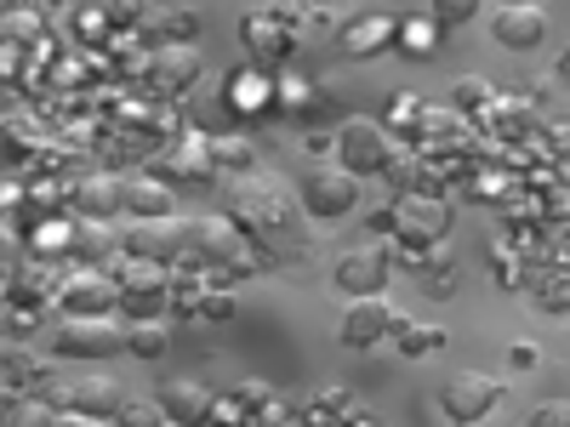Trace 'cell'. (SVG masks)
Masks as SVG:
<instances>
[{"instance_id":"obj_29","label":"cell","mask_w":570,"mask_h":427,"mask_svg":"<svg viewBox=\"0 0 570 427\" xmlns=\"http://www.w3.org/2000/svg\"><path fill=\"white\" fill-rule=\"evenodd\" d=\"M115 427H171V421H166V410L149 405V399H126V410L115 416Z\"/></svg>"},{"instance_id":"obj_30","label":"cell","mask_w":570,"mask_h":427,"mask_svg":"<svg viewBox=\"0 0 570 427\" xmlns=\"http://www.w3.org/2000/svg\"><path fill=\"white\" fill-rule=\"evenodd\" d=\"M212 160H217V166H228V171H246V166H252L246 137H217V142H212Z\"/></svg>"},{"instance_id":"obj_25","label":"cell","mask_w":570,"mask_h":427,"mask_svg":"<svg viewBox=\"0 0 570 427\" xmlns=\"http://www.w3.org/2000/svg\"><path fill=\"white\" fill-rule=\"evenodd\" d=\"M7 297H12V314H23V308H40V302H46V274H40V268H29V274H12Z\"/></svg>"},{"instance_id":"obj_37","label":"cell","mask_w":570,"mask_h":427,"mask_svg":"<svg viewBox=\"0 0 570 427\" xmlns=\"http://www.w3.org/2000/svg\"><path fill=\"white\" fill-rule=\"evenodd\" d=\"M234 399H240V405H268V388H263V383H246Z\"/></svg>"},{"instance_id":"obj_16","label":"cell","mask_w":570,"mask_h":427,"mask_svg":"<svg viewBox=\"0 0 570 427\" xmlns=\"http://www.w3.org/2000/svg\"><path fill=\"white\" fill-rule=\"evenodd\" d=\"M200 80V58L188 52V46H160V52H149V86L155 91H188Z\"/></svg>"},{"instance_id":"obj_24","label":"cell","mask_w":570,"mask_h":427,"mask_svg":"<svg viewBox=\"0 0 570 427\" xmlns=\"http://www.w3.org/2000/svg\"><path fill=\"white\" fill-rule=\"evenodd\" d=\"M491 98H497V86L480 80V75H462V80L451 86V109H456V115H480V109H491Z\"/></svg>"},{"instance_id":"obj_10","label":"cell","mask_w":570,"mask_h":427,"mask_svg":"<svg viewBox=\"0 0 570 427\" xmlns=\"http://www.w3.org/2000/svg\"><path fill=\"white\" fill-rule=\"evenodd\" d=\"M126 257L155 262V268L188 257V222H183V217H166V222H131V228H126Z\"/></svg>"},{"instance_id":"obj_20","label":"cell","mask_w":570,"mask_h":427,"mask_svg":"<svg viewBox=\"0 0 570 427\" xmlns=\"http://www.w3.org/2000/svg\"><path fill=\"white\" fill-rule=\"evenodd\" d=\"M212 142H200V149H183V155H160V171L171 177V188H200L212 177ZM160 177V182H166Z\"/></svg>"},{"instance_id":"obj_23","label":"cell","mask_w":570,"mask_h":427,"mask_svg":"<svg viewBox=\"0 0 570 427\" xmlns=\"http://www.w3.org/2000/svg\"><path fill=\"white\" fill-rule=\"evenodd\" d=\"M279 23H285L279 12H274V18H268V12H252V18L240 23V34H246V46H252V52H285L292 40L279 34Z\"/></svg>"},{"instance_id":"obj_11","label":"cell","mask_w":570,"mask_h":427,"mask_svg":"<svg viewBox=\"0 0 570 427\" xmlns=\"http://www.w3.org/2000/svg\"><path fill=\"white\" fill-rule=\"evenodd\" d=\"M491 34H497V46H508V52H537V46L548 40V12L531 7V0H508V7L491 12Z\"/></svg>"},{"instance_id":"obj_8","label":"cell","mask_w":570,"mask_h":427,"mask_svg":"<svg viewBox=\"0 0 570 427\" xmlns=\"http://www.w3.org/2000/svg\"><path fill=\"white\" fill-rule=\"evenodd\" d=\"M502 394H508V383H502V376L462 370V376H451V383H445V394H440V410H445L456 427H473V421H485V416L502 405Z\"/></svg>"},{"instance_id":"obj_39","label":"cell","mask_w":570,"mask_h":427,"mask_svg":"<svg viewBox=\"0 0 570 427\" xmlns=\"http://www.w3.org/2000/svg\"><path fill=\"white\" fill-rule=\"evenodd\" d=\"M58 427H109V421H91V416H58Z\"/></svg>"},{"instance_id":"obj_1","label":"cell","mask_w":570,"mask_h":427,"mask_svg":"<svg viewBox=\"0 0 570 427\" xmlns=\"http://www.w3.org/2000/svg\"><path fill=\"white\" fill-rule=\"evenodd\" d=\"M234 222H240V234L257 240V246H274V251H297L303 246L297 206L285 200V188L274 177H246L240 188H234Z\"/></svg>"},{"instance_id":"obj_15","label":"cell","mask_w":570,"mask_h":427,"mask_svg":"<svg viewBox=\"0 0 570 427\" xmlns=\"http://www.w3.org/2000/svg\"><path fill=\"white\" fill-rule=\"evenodd\" d=\"M155 405L166 410V421L171 427H200L206 416H212V388H200V383H160V394H155Z\"/></svg>"},{"instance_id":"obj_33","label":"cell","mask_w":570,"mask_h":427,"mask_svg":"<svg viewBox=\"0 0 570 427\" xmlns=\"http://www.w3.org/2000/svg\"><path fill=\"white\" fill-rule=\"evenodd\" d=\"M200 319H206V325L234 319V297H228V291H206V297H200Z\"/></svg>"},{"instance_id":"obj_6","label":"cell","mask_w":570,"mask_h":427,"mask_svg":"<svg viewBox=\"0 0 570 427\" xmlns=\"http://www.w3.org/2000/svg\"><path fill=\"white\" fill-rule=\"evenodd\" d=\"M297 206L320 222H337L360 206V177L343 171V166H308L303 171V188H297Z\"/></svg>"},{"instance_id":"obj_4","label":"cell","mask_w":570,"mask_h":427,"mask_svg":"<svg viewBox=\"0 0 570 427\" xmlns=\"http://www.w3.org/2000/svg\"><path fill=\"white\" fill-rule=\"evenodd\" d=\"M109 274L120 279V319L126 325H160V314L171 302V279L155 262H137V257L115 262Z\"/></svg>"},{"instance_id":"obj_32","label":"cell","mask_w":570,"mask_h":427,"mask_svg":"<svg viewBox=\"0 0 570 427\" xmlns=\"http://www.w3.org/2000/svg\"><path fill=\"white\" fill-rule=\"evenodd\" d=\"M29 376H40V365H35V359L12 342V348H7V388H12V399H18V388L29 383Z\"/></svg>"},{"instance_id":"obj_36","label":"cell","mask_w":570,"mask_h":427,"mask_svg":"<svg viewBox=\"0 0 570 427\" xmlns=\"http://www.w3.org/2000/svg\"><path fill=\"white\" fill-rule=\"evenodd\" d=\"M508 359H513V365H537L542 354H537V342H513V348H508Z\"/></svg>"},{"instance_id":"obj_18","label":"cell","mask_w":570,"mask_h":427,"mask_svg":"<svg viewBox=\"0 0 570 427\" xmlns=\"http://www.w3.org/2000/svg\"><path fill=\"white\" fill-rule=\"evenodd\" d=\"M142 34H149L155 52H160V46H188L200 34V12H188V7L160 12V7H149V12H142Z\"/></svg>"},{"instance_id":"obj_12","label":"cell","mask_w":570,"mask_h":427,"mask_svg":"<svg viewBox=\"0 0 570 427\" xmlns=\"http://www.w3.org/2000/svg\"><path fill=\"white\" fill-rule=\"evenodd\" d=\"M389 325H394V308H389L383 297H360V302H348V314H343V325H337V342L360 354V348H371V342H383Z\"/></svg>"},{"instance_id":"obj_28","label":"cell","mask_w":570,"mask_h":427,"mask_svg":"<svg viewBox=\"0 0 570 427\" xmlns=\"http://www.w3.org/2000/svg\"><path fill=\"white\" fill-rule=\"evenodd\" d=\"M451 285H456V262H451V257H428V262H422V291H428V297H445Z\"/></svg>"},{"instance_id":"obj_26","label":"cell","mask_w":570,"mask_h":427,"mask_svg":"<svg viewBox=\"0 0 570 427\" xmlns=\"http://www.w3.org/2000/svg\"><path fill=\"white\" fill-rule=\"evenodd\" d=\"M166 342H171V330H166V325H131V348H126V354H137V359H160Z\"/></svg>"},{"instance_id":"obj_38","label":"cell","mask_w":570,"mask_h":427,"mask_svg":"<svg viewBox=\"0 0 570 427\" xmlns=\"http://www.w3.org/2000/svg\"><path fill=\"white\" fill-rule=\"evenodd\" d=\"M548 308H570V285H553V291H548Z\"/></svg>"},{"instance_id":"obj_14","label":"cell","mask_w":570,"mask_h":427,"mask_svg":"<svg viewBox=\"0 0 570 427\" xmlns=\"http://www.w3.org/2000/svg\"><path fill=\"white\" fill-rule=\"evenodd\" d=\"M69 206L80 211V222H109L126 206V182L120 177H80L69 188Z\"/></svg>"},{"instance_id":"obj_2","label":"cell","mask_w":570,"mask_h":427,"mask_svg":"<svg viewBox=\"0 0 570 427\" xmlns=\"http://www.w3.org/2000/svg\"><path fill=\"white\" fill-rule=\"evenodd\" d=\"M188 262L228 268V274L257 268V257L246 251V234L234 217H188Z\"/></svg>"},{"instance_id":"obj_22","label":"cell","mask_w":570,"mask_h":427,"mask_svg":"<svg viewBox=\"0 0 570 427\" xmlns=\"http://www.w3.org/2000/svg\"><path fill=\"white\" fill-rule=\"evenodd\" d=\"M389 337H394L411 359H422V354H434V348L445 342V330H440V325H422V319H411V314H394Z\"/></svg>"},{"instance_id":"obj_7","label":"cell","mask_w":570,"mask_h":427,"mask_svg":"<svg viewBox=\"0 0 570 427\" xmlns=\"http://www.w3.org/2000/svg\"><path fill=\"white\" fill-rule=\"evenodd\" d=\"M120 348H131V325H115V319H63V325H52V354L58 359H115Z\"/></svg>"},{"instance_id":"obj_9","label":"cell","mask_w":570,"mask_h":427,"mask_svg":"<svg viewBox=\"0 0 570 427\" xmlns=\"http://www.w3.org/2000/svg\"><path fill=\"white\" fill-rule=\"evenodd\" d=\"M389 274H394V251H389V246H360V251H348L337 268H331V279H337V291H343L348 302L383 297Z\"/></svg>"},{"instance_id":"obj_3","label":"cell","mask_w":570,"mask_h":427,"mask_svg":"<svg viewBox=\"0 0 570 427\" xmlns=\"http://www.w3.org/2000/svg\"><path fill=\"white\" fill-rule=\"evenodd\" d=\"M394 160H400V142L389 137L383 120H365V115L343 120V131H337V166L343 171L376 177V171H394Z\"/></svg>"},{"instance_id":"obj_27","label":"cell","mask_w":570,"mask_h":427,"mask_svg":"<svg viewBox=\"0 0 570 427\" xmlns=\"http://www.w3.org/2000/svg\"><path fill=\"white\" fill-rule=\"evenodd\" d=\"M58 416H63V410H52L46 399H29V405H18V399H12L7 427H58Z\"/></svg>"},{"instance_id":"obj_40","label":"cell","mask_w":570,"mask_h":427,"mask_svg":"<svg viewBox=\"0 0 570 427\" xmlns=\"http://www.w3.org/2000/svg\"><path fill=\"white\" fill-rule=\"evenodd\" d=\"M559 80L570 86V46H564V52H559Z\"/></svg>"},{"instance_id":"obj_17","label":"cell","mask_w":570,"mask_h":427,"mask_svg":"<svg viewBox=\"0 0 570 427\" xmlns=\"http://www.w3.org/2000/svg\"><path fill=\"white\" fill-rule=\"evenodd\" d=\"M126 211L137 222H166L177 211V188L160 177H137V182H126Z\"/></svg>"},{"instance_id":"obj_31","label":"cell","mask_w":570,"mask_h":427,"mask_svg":"<svg viewBox=\"0 0 570 427\" xmlns=\"http://www.w3.org/2000/svg\"><path fill=\"white\" fill-rule=\"evenodd\" d=\"M525 427H570V399H542V405H531Z\"/></svg>"},{"instance_id":"obj_19","label":"cell","mask_w":570,"mask_h":427,"mask_svg":"<svg viewBox=\"0 0 570 427\" xmlns=\"http://www.w3.org/2000/svg\"><path fill=\"white\" fill-rule=\"evenodd\" d=\"M120 246H126V240H115L104 222H80V228L69 234V257H75L80 268H115V251H120Z\"/></svg>"},{"instance_id":"obj_5","label":"cell","mask_w":570,"mask_h":427,"mask_svg":"<svg viewBox=\"0 0 570 427\" xmlns=\"http://www.w3.org/2000/svg\"><path fill=\"white\" fill-rule=\"evenodd\" d=\"M63 319H120V279L109 268H75L58 279Z\"/></svg>"},{"instance_id":"obj_35","label":"cell","mask_w":570,"mask_h":427,"mask_svg":"<svg viewBox=\"0 0 570 427\" xmlns=\"http://www.w3.org/2000/svg\"><path fill=\"white\" fill-rule=\"evenodd\" d=\"M7 34H40V18H23V12H12V18H7Z\"/></svg>"},{"instance_id":"obj_34","label":"cell","mask_w":570,"mask_h":427,"mask_svg":"<svg viewBox=\"0 0 570 427\" xmlns=\"http://www.w3.org/2000/svg\"><path fill=\"white\" fill-rule=\"evenodd\" d=\"M473 18V0H451V7H434V23H468Z\"/></svg>"},{"instance_id":"obj_13","label":"cell","mask_w":570,"mask_h":427,"mask_svg":"<svg viewBox=\"0 0 570 427\" xmlns=\"http://www.w3.org/2000/svg\"><path fill=\"white\" fill-rule=\"evenodd\" d=\"M394 211H400V240H405V246H434L440 234L451 228V206L428 200V195H416V200H400Z\"/></svg>"},{"instance_id":"obj_21","label":"cell","mask_w":570,"mask_h":427,"mask_svg":"<svg viewBox=\"0 0 570 427\" xmlns=\"http://www.w3.org/2000/svg\"><path fill=\"white\" fill-rule=\"evenodd\" d=\"M394 34H400V23H394V18H360V23H348V29H343V46H354V58H376Z\"/></svg>"}]
</instances>
